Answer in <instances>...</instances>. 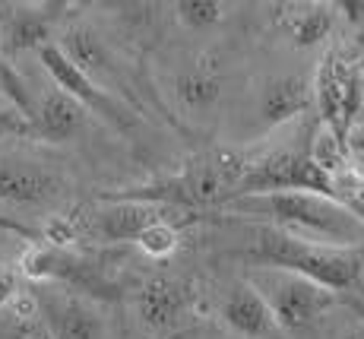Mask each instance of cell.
Returning <instances> with one entry per match:
<instances>
[{"label":"cell","mask_w":364,"mask_h":339,"mask_svg":"<svg viewBox=\"0 0 364 339\" xmlns=\"http://www.w3.org/2000/svg\"><path fill=\"white\" fill-rule=\"evenodd\" d=\"M285 190L333 197V181L307 159V150H272L260 159L244 162V174L232 190V197L285 194Z\"/></svg>","instance_id":"cell-6"},{"label":"cell","mask_w":364,"mask_h":339,"mask_svg":"<svg viewBox=\"0 0 364 339\" xmlns=\"http://www.w3.org/2000/svg\"><path fill=\"white\" fill-rule=\"evenodd\" d=\"M16 292H19V282H16V276H13L10 270H0V308L10 305V301L16 298Z\"/></svg>","instance_id":"cell-22"},{"label":"cell","mask_w":364,"mask_h":339,"mask_svg":"<svg viewBox=\"0 0 364 339\" xmlns=\"http://www.w3.org/2000/svg\"><path fill=\"white\" fill-rule=\"evenodd\" d=\"M219 209L244 219H260L269 229L285 231L301 241L348 247L358 251L364 244V225L333 197L285 190V194H257V197H232Z\"/></svg>","instance_id":"cell-1"},{"label":"cell","mask_w":364,"mask_h":339,"mask_svg":"<svg viewBox=\"0 0 364 339\" xmlns=\"http://www.w3.org/2000/svg\"><path fill=\"white\" fill-rule=\"evenodd\" d=\"M247 282L260 292V298L269 308L276 327L289 330V333L314 327L336 305V295L330 288L317 286V282H311L304 276H295V273H285V270L260 266Z\"/></svg>","instance_id":"cell-5"},{"label":"cell","mask_w":364,"mask_h":339,"mask_svg":"<svg viewBox=\"0 0 364 339\" xmlns=\"http://www.w3.org/2000/svg\"><path fill=\"white\" fill-rule=\"evenodd\" d=\"M178 244H181V231H178V225H174L168 216L159 219V222H152L149 229L136 238V247L146 254V257H152V260L171 257V254L178 251Z\"/></svg>","instance_id":"cell-19"},{"label":"cell","mask_w":364,"mask_h":339,"mask_svg":"<svg viewBox=\"0 0 364 339\" xmlns=\"http://www.w3.org/2000/svg\"><path fill=\"white\" fill-rule=\"evenodd\" d=\"M35 54H38L45 73L54 80V89H60V93L70 95L73 102H80L89 115H99V118H105V121H111L117 127H127L130 124V115L121 108V102H117V98H111L108 89L95 86L89 76H82L80 70H76L73 63L64 58V51H60L54 41H51V45H45V48H38Z\"/></svg>","instance_id":"cell-10"},{"label":"cell","mask_w":364,"mask_h":339,"mask_svg":"<svg viewBox=\"0 0 364 339\" xmlns=\"http://www.w3.org/2000/svg\"><path fill=\"white\" fill-rule=\"evenodd\" d=\"M0 89H4L6 102H10L13 108L26 118V121H29V118H32V95L26 93V83L19 80V73L10 67V63H6L4 51H0Z\"/></svg>","instance_id":"cell-21"},{"label":"cell","mask_w":364,"mask_h":339,"mask_svg":"<svg viewBox=\"0 0 364 339\" xmlns=\"http://www.w3.org/2000/svg\"><path fill=\"white\" fill-rule=\"evenodd\" d=\"M219 317L235 336H244V339H263L279 330L266 301L260 298V292L247 279L235 282L225 292V298L219 305Z\"/></svg>","instance_id":"cell-14"},{"label":"cell","mask_w":364,"mask_h":339,"mask_svg":"<svg viewBox=\"0 0 364 339\" xmlns=\"http://www.w3.org/2000/svg\"><path fill=\"white\" fill-rule=\"evenodd\" d=\"M200 314V292L193 282L174 276H152L136 292V317L149 333L165 336L191 327Z\"/></svg>","instance_id":"cell-8"},{"label":"cell","mask_w":364,"mask_h":339,"mask_svg":"<svg viewBox=\"0 0 364 339\" xmlns=\"http://www.w3.org/2000/svg\"><path fill=\"white\" fill-rule=\"evenodd\" d=\"M339 339H364V327H348L346 333H339Z\"/></svg>","instance_id":"cell-24"},{"label":"cell","mask_w":364,"mask_h":339,"mask_svg":"<svg viewBox=\"0 0 364 339\" xmlns=\"http://www.w3.org/2000/svg\"><path fill=\"white\" fill-rule=\"evenodd\" d=\"M54 45H58L60 51H64V58L73 63L82 76H89L95 86H102V80H114L117 76L114 54H111L108 41H105L92 26H86V23L67 26L60 41H54Z\"/></svg>","instance_id":"cell-13"},{"label":"cell","mask_w":364,"mask_h":339,"mask_svg":"<svg viewBox=\"0 0 364 339\" xmlns=\"http://www.w3.org/2000/svg\"><path fill=\"white\" fill-rule=\"evenodd\" d=\"M6 108H13L10 102H6V95H4V89H0V111H6Z\"/></svg>","instance_id":"cell-25"},{"label":"cell","mask_w":364,"mask_h":339,"mask_svg":"<svg viewBox=\"0 0 364 339\" xmlns=\"http://www.w3.org/2000/svg\"><path fill=\"white\" fill-rule=\"evenodd\" d=\"M311 93L320 111V124L330 127L336 137L348 140L364 111V61L336 45L326 48L311 80Z\"/></svg>","instance_id":"cell-4"},{"label":"cell","mask_w":364,"mask_h":339,"mask_svg":"<svg viewBox=\"0 0 364 339\" xmlns=\"http://www.w3.org/2000/svg\"><path fill=\"white\" fill-rule=\"evenodd\" d=\"M250 257L260 266H269V270H285V273H295V276L317 282V286L330 288L333 295L355 288L364 273V257L358 251L301 241V238H291L285 231L269 229V225H263L257 231Z\"/></svg>","instance_id":"cell-2"},{"label":"cell","mask_w":364,"mask_h":339,"mask_svg":"<svg viewBox=\"0 0 364 339\" xmlns=\"http://www.w3.org/2000/svg\"><path fill=\"white\" fill-rule=\"evenodd\" d=\"M333 200L342 203L364 225V178L355 172V165H348L333 178Z\"/></svg>","instance_id":"cell-20"},{"label":"cell","mask_w":364,"mask_h":339,"mask_svg":"<svg viewBox=\"0 0 364 339\" xmlns=\"http://www.w3.org/2000/svg\"><path fill=\"white\" fill-rule=\"evenodd\" d=\"M311 105H314V93L307 76H295V73L269 76L257 89V121H260L263 130H272V127H282L301 118Z\"/></svg>","instance_id":"cell-11"},{"label":"cell","mask_w":364,"mask_h":339,"mask_svg":"<svg viewBox=\"0 0 364 339\" xmlns=\"http://www.w3.org/2000/svg\"><path fill=\"white\" fill-rule=\"evenodd\" d=\"M168 207L139 200H99V207L86 216H73L76 241H99V244H136V238L152 222L165 219Z\"/></svg>","instance_id":"cell-9"},{"label":"cell","mask_w":364,"mask_h":339,"mask_svg":"<svg viewBox=\"0 0 364 339\" xmlns=\"http://www.w3.org/2000/svg\"><path fill=\"white\" fill-rule=\"evenodd\" d=\"M45 339H108V320L92 298L35 282L29 292Z\"/></svg>","instance_id":"cell-7"},{"label":"cell","mask_w":364,"mask_h":339,"mask_svg":"<svg viewBox=\"0 0 364 339\" xmlns=\"http://www.w3.org/2000/svg\"><path fill=\"white\" fill-rule=\"evenodd\" d=\"M70 203V178L51 162L26 152L0 155V209L35 216H60Z\"/></svg>","instance_id":"cell-3"},{"label":"cell","mask_w":364,"mask_h":339,"mask_svg":"<svg viewBox=\"0 0 364 339\" xmlns=\"http://www.w3.org/2000/svg\"><path fill=\"white\" fill-rule=\"evenodd\" d=\"M89 111L80 102H73L60 89L41 95L38 105H32L29 118V137L41 140V143H70L86 130Z\"/></svg>","instance_id":"cell-12"},{"label":"cell","mask_w":364,"mask_h":339,"mask_svg":"<svg viewBox=\"0 0 364 339\" xmlns=\"http://www.w3.org/2000/svg\"><path fill=\"white\" fill-rule=\"evenodd\" d=\"M174 98L187 115H209L222 98V73L215 67V61L197 58L193 63H187L184 70H178L174 76Z\"/></svg>","instance_id":"cell-15"},{"label":"cell","mask_w":364,"mask_h":339,"mask_svg":"<svg viewBox=\"0 0 364 339\" xmlns=\"http://www.w3.org/2000/svg\"><path fill=\"white\" fill-rule=\"evenodd\" d=\"M289 10L291 13L282 16V29L295 41V48L323 45L333 35V26H336L333 4H301V6H289Z\"/></svg>","instance_id":"cell-16"},{"label":"cell","mask_w":364,"mask_h":339,"mask_svg":"<svg viewBox=\"0 0 364 339\" xmlns=\"http://www.w3.org/2000/svg\"><path fill=\"white\" fill-rule=\"evenodd\" d=\"M174 16H178V23L184 29L206 32L225 19V4H215V0H181V4H174Z\"/></svg>","instance_id":"cell-18"},{"label":"cell","mask_w":364,"mask_h":339,"mask_svg":"<svg viewBox=\"0 0 364 339\" xmlns=\"http://www.w3.org/2000/svg\"><path fill=\"white\" fill-rule=\"evenodd\" d=\"M352 165H355V172L364 178V150H358V152L352 150Z\"/></svg>","instance_id":"cell-23"},{"label":"cell","mask_w":364,"mask_h":339,"mask_svg":"<svg viewBox=\"0 0 364 339\" xmlns=\"http://www.w3.org/2000/svg\"><path fill=\"white\" fill-rule=\"evenodd\" d=\"M307 159L333 181L336 174L352 165V146H348V140L336 137L330 127L320 124L317 130L311 133V140H307Z\"/></svg>","instance_id":"cell-17"}]
</instances>
